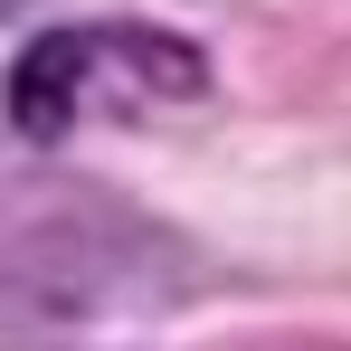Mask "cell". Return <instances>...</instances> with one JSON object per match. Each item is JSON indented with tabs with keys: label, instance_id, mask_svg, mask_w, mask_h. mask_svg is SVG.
I'll list each match as a JSON object with an SVG mask.
<instances>
[{
	"label": "cell",
	"instance_id": "6da1fadb",
	"mask_svg": "<svg viewBox=\"0 0 351 351\" xmlns=\"http://www.w3.org/2000/svg\"><path fill=\"white\" fill-rule=\"evenodd\" d=\"M199 86H209V58L162 38V29H58L10 76V123L19 133H66L95 105L143 114V105H190Z\"/></svg>",
	"mask_w": 351,
	"mask_h": 351
}]
</instances>
